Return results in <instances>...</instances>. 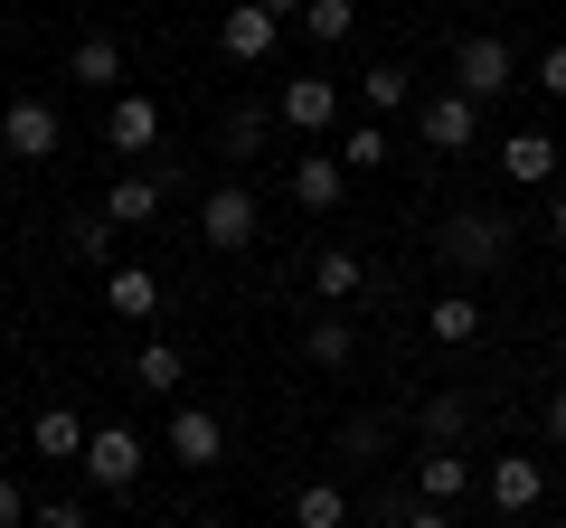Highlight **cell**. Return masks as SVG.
Here are the masks:
<instances>
[{
  "label": "cell",
  "mask_w": 566,
  "mask_h": 528,
  "mask_svg": "<svg viewBox=\"0 0 566 528\" xmlns=\"http://www.w3.org/2000/svg\"><path fill=\"white\" fill-rule=\"evenodd\" d=\"M434 255H444L453 274H491V264L510 255V218L501 208H463V218L434 226Z\"/></svg>",
  "instance_id": "6da1fadb"
},
{
  "label": "cell",
  "mask_w": 566,
  "mask_h": 528,
  "mask_svg": "<svg viewBox=\"0 0 566 528\" xmlns=\"http://www.w3.org/2000/svg\"><path fill=\"white\" fill-rule=\"evenodd\" d=\"M199 236L218 245V255H245V245L264 236V208H255V189H245V180H218V189L199 199Z\"/></svg>",
  "instance_id": "7a4b0ae2"
},
{
  "label": "cell",
  "mask_w": 566,
  "mask_h": 528,
  "mask_svg": "<svg viewBox=\"0 0 566 528\" xmlns=\"http://www.w3.org/2000/svg\"><path fill=\"white\" fill-rule=\"evenodd\" d=\"M0 142L20 151V161H57V142H66L57 104H48V95H20V104H10V114H0Z\"/></svg>",
  "instance_id": "3957f363"
},
{
  "label": "cell",
  "mask_w": 566,
  "mask_h": 528,
  "mask_svg": "<svg viewBox=\"0 0 566 528\" xmlns=\"http://www.w3.org/2000/svg\"><path fill=\"white\" fill-rule=\"evenodd\" d=\"M453 85H463L472 104L510 95V85H520V76H510V39H491V29H482V39H463V47H453Z\"/></svg>",
  "instance_id": "277c9868"
},
{
  "label": "cell",
  "mask_w": 566,
  "mask_h": 528,
  "mask_svg": "<svg viewBox=\"0 0 566 528\" xmlns=\"http://www.w3.org/2000/svg\"><path fill=\"white\" fill-rule=\"evenodd\" d=\"M142 453H151V444H142L133 425H95V434H85V472H95V490H133L142 482Z\"/></svg>",
  "instance_id": "5b68a950"
},
{
  "label": "cell",
  "mask_w": 566,
  "mask_h": 528,
  "mask_svg": "<svg viewBox=\"0 0 566 528\" xmlns=\"http://www.w3.org/2000/svg\"><path fill=\"white\" fill-rule=\"evenodd\" d=\"M416 133H424L434 151H472V142H482V104H472L463 85H453V95H434V104L416 114Z\"/></svg>",
  "instance_id": "8992f818"
},
{
  "label": "cell",
  "mask_w": 566,
  "mask_h": 528,
  "mask_svg": "<svg viewBox=\"0 0 566 528\" xmlns=\"http://www.w3.org/2000/svg\"><path fill=\"white\" fill-rule=\"evenodd\" d=\"M283 123H293V133H312V142H322L331 123H340V85L331 76H283V104H274Z\"/></svg>",
  "instance_id": "52a82bcc"
},
{
  "label": "cell",
  "mask_w": 566,
  "mask_h": 528,
  "mask_svg": "<svg viewBox=\"0 0 566 528\" xmlns=\"http://www.w3.org/2000/svg\"><path fill=\"white\" fill-rule=\"evenodd\" d=\"M170 189H180V170H133V180L104 189V218H114V226H142V218H161V208H170Z\"/></svg>",
  "instance_id": "ba28073f"
},
{
  "label": "cell",
  "mask_w": 566,
  "mask_h": 528,
  "mask_svg": "<svg viewBox=\"0 0 566 528\" xmlns=\"http://www.w3.org/2000/svg\"><path fill=\"white\" fill-rule=\"evenodd\" d=\"M274 39H283V20H274V10H255V0H237V10L218 20V47L237 66H264V57H274Z\"/></svg>",
  "instance_id": "9c48e42d"
},
{
  "label": "cell",
  "mask_w": 566,
  "mask_h": 528,
  "mask_svg": "<svg viewBox=\"0 0 566 528\" xmlns=\"http://www.w3.org/2000/svg\"><path fill=\"white\" fill-rule=\"evenodd\" d=\"M104 151H161V104H151V95H114V114H104Z\"/></svg>",
  "instance_id": "30bf717a"
},
{
  "label": "cell",
  "mask_w": 566,
  "mask_h": 528,
  "mask_svg": "<svg viewBox=\"0 0 566 528\" xmlns=\"http://www.w3.org/2000/svg\"><path fill=\"white\" fill-rule=\"evenodd\" d=\"M293 199H303L312 218H331V208L349 199V170H340V151H303V161H293Z\"/></svg>",
  "instance_id": "8fae6325"
},
{
  "label": "cell",
  "mask_w": 566,
  "mask_h": 528,
  "mask_svg": "<svg viewBox=\"0 0 566 528\" xmlns=\"http://www.w3.org/2000/svg\"><path fill=\"white\" fill-rule=\"evenodd\" d=\"M218 453H227V425H218V415H208V406H180V415H170V463L208 472V463H218Z\"/></svg>",
  "instance_id": "7c38bea8"
},
{
  "label": "cell",
  "mask_w": 566,
  "mask_h": 528,
  "mask_svg": "<svg viewBox=\"0 0 566 528\" xmlns=\"http://www.w3.org/2000/svg\"><path fill=\"white\" fill-rule=\"evenodd\" d=\"M491 500H501L510 519H520V509H538V500H547V472H538V453H501V463H491Z\"/></svg>",
  "instance_id": "4fadbf2b"
},
{
  "label": "cell",
  "mask_w": 566,
  "mask_h": 528,
  "mask_svg": "<svg viewBox=\"0 0 566 528\" xmlns=\"http://www.w3.org/2000/svg\"><path fill=\"white\" fill-rule=\"evenodd\" d=\"M557 161H566V151L547 142V133H510V142H501V180H520V189H547Z\"/></svg>",
  "instance_id": "5bb4252c"
},
{
  "label": "cell",
  "mask_w": 566,
  "mask_h": 528,
  "mask_svg": "<svg viewBox=\"0 0 566 528\" xmlns=\"http://www.w3.org/2000/svg\"><path fill=\"white\" fill-rule=\"evenodd\" d=\"M104 311H114V321H151V311H161V274L114 264V274H104Z\"/></svg>",
  "instance_id": "9a60e30c"
},
{
  "label": "cell",
  "mask_w": 566,
  "mask_h": 528,
  "mask_svg": "<svg viewBox=\"0 0 566 528\" xmlns=\"http://www.w3.org/2000/svg\"><path fill=\"white\" fill-rule=\"evenodd\" d=\"M416 490H424L434 509H444V500H463V490H472V463H463L453 444H424V463H416Z\"/></svg>",
  "instance_id": "2e32d148"
},
{
  "label": "cell",
  "mask_w": 566,
  "mask_h": 528,
  "mask_svg": "<svg viewBox=\"0 0 566 528\" xmlns=\"http://www.w3.org/2000/svg\"><path fill=\"white\" fill-rule=\"evenodd\" d=\"M312 293H322V303H349V293H368V264L349 255V245H322V255H312Z\"/></svg>",
  "instance_id": "e0dca14e"
},
{
  "label": "cell",
  "mask_w": 566,
  "mask_h": 528,
  "mask_svg": "<svg viewBox=\"0 0 566 528\" xmlns=\"http://www.w3.org/2000/svg\"><path fill=\"white\" fill-rule=\"evenodd\" d=\"M424 330L444 349H472L482 340V303H472V293H444V303H424Z\"/></svg>",
  "instance_id": "ac0fdd59"
},
{
  "label": "cell",
  "mask_w": 566,
  "mask_h": 528,
  "mask_svg": "<svg viewBox=\"0 0 566 528\" xmlns=\"http://www.w3.org/2000/svg\"><path fill=\"white\" fill-rule=\"evenodd\" d=\"M29 444H39L48 463H85V415L76 406H48L39 425H29Z\"/></svg>",
  "instance_id": "d6986e66"
},
{
  "label": "cell",
  "mask_w": 566,
  "mask_h": 528,
  "mask_svg": "<svg viewBox=\"0 0 566 528\" xmlns=\"http://www.w3.org/2000/svg\"><path fill=\"white\" fill-rule=\"evenodd\" d=\"M303 359H312V368H349V359H359V330H349L340 311H322V321L303 330Z\"/></svg>",
  "instance_id": "ffe728a7"
},
{
  "label": "cell",
  "mask_w": 566,
  "mask_h": 528,
  "mask_svg": "<svg viewBox=\"0 0 566 528\" xmlns=\"http://www.w3.org/2000/svg\"><path fill=\"white\" fill-rule=\"evenodd\" d=\"M416 425H424V444H463V425H472V397H463V387H434Z\"/></svg>",
  "instance_id": "44dd1931"
},
{
  "label": "cell",
  "mask_w": 566,
  "mask_h": 528,
  "mask_svg": "<svg viewBox=\"0 0 566 528\" xmlns=\"http://www.w3.org/2000/svg\"><path fill=\"white\" fill-rule=\"evenodd\" d=\"M293 528H349V490L340 482H303L293 490Z\"/></svg>",
  "instance_id": "7402d4cb"
},
{
  "label": "cell",
  "mask_w": 566,
  "mask_h": 528,
  "mask_svg": "<svg viewBox=\"0 0 566 528\" xmlns=\"http://www.w3.org/2000/svg\"><path fill=\"white\" fill-rule=\"evenodd\" d=\"M406 95H416V76H406V66H368V76H359V104H368V123H387Z\"/></svg>",
  "instance_id": "603a6c76"
},
{
  "label": "cell",
  "mask_w": 566,
  "mask_h": 528,
  "mask_svg": "<svg viewBox=\"0 0 566 528\" xmlns=\"http://www.w3.org/2000/svg\"><path fill=\"white\" fill-rule=\"evenodd\" d=\"M66 76H76V85H123V47H114V39H76Z\"/></svg>",
  "instance_id": "cb8c5ba5"
},
{
  "label": "cell",
  "mask_w": 566,
  "mask_h": 528,
  "mask_svg": "<svg viewBox=\"0 0 566 528\" xmlns=\"http://www.w3.org/2000/svg\"><path fill=\"white\" fill-rule=\"evenodd\" d=\"M397 151H387V123H349L340 133V170H387Z\"/></svg>",
  "instance_id": "d4e9b609"
},
{
  "label": "cell",
  "mask_w": 566,
  "mask_h": 528,
  "mask_svg": "<svg viewBox=\"0 0 566 528\" xmlns=\"http://www.w3.org/2000/svg\"><path fill=\"white\" fill-rule=\"evenodd\" d=\"M114 236H123V226L104 218V208H85V218L66 226V255H76V264H104V255H114Z\"/></svg>",
  "instance_id": "484cf974"
},
{
  "label": "cell",
  "mask_w": 566,
  "mask_h": 528,
  "mask_svg": "<svg viewBox=\"0 0 566 528\" xmlns=\"http://www.w3.org/2000/svg\"><path fill=\"white\" fill-rule=\"evenodd\" d=\"M349 29H359V10H349V0H312V10H303V39H312V47H340Z\"/></svg>",
  "instance_id": "4316f807"
},
{
  "label": "cell",
  "mask_w": 566,
  "mask_h": 528,
  "mask_svg": "<svg viewBox=\"0 0 566 528\" xmlns=\"http://www.w3.org/2000/svg\"><path fill=\"white\" fill-rule=\"evenodd\" d=\"M180 378H189V368H180V349H170V340H151V349L133 359V387H151V397H170Z\"/></svg>",
  "instance_id": "83f0119b"
},
{
  "label": "cell",
  "mask_w": 566,
  "mask_h": 528,
  "mask_svg": "<svg viewBox=\"0 0 566 528\" xmlns=\"http://www.w3.org/2000/svg\"><path fill=\"white\" fill-rule=\"evenodd\" d=\"M264 133H274V114H264V104H237V114L218 123V142H227V151H245V161H255V142H264Z\"/></svg>",
  "instance_id": "f1b7e54d"
},
{
  "label": "cell",
  "mask_w": 566,
  "mask_h": 528,
  "mask_svg": "<svg viewBox=\"0 0 566 528\" xmlns=\"http://www.w3.org/2000/svg\"><path fill=\"white\" fill-rule=\"evenodd\" d=\"M387 519H397V528H453V519H444V509H434V500H406V509L387 500Z\"/></svg>",
  "instance_id": "f546056e"
},
{
  "label": "cell",
  "mask_w": 566,
  "mask_h": 528,
  "mask_svg": "<svg viewBox=\"0 0 566 528\" xmlns=\"http://www.w3.org/2000/svg\"><path fill=\"white\" fill-rule=\"evenodd\" d=\"M20 519H39V509H29V490L10 482V472H0V528H20Z\"/></svg>",
  "instance_id": "4dcf8cb0"
},
{
  "label": "cell",
  "mask_w": 566,
  "mask_h": 528,
  "mask_svg": "<svg viewBox=\"0 0 566 528\" xmlns=\"http://www.w3.org/2000/svg\"><path fill=\"white\" fill-rule=\"evenodd\" d=\"M39 528H95V519H85V500H48V509H39Z\"/></svg>",
  "instance_id": "1f68e13d"
},
{
  "label": "cell",
  "mask_w": 566,
  "mask_h": 528,
  "mask_svg": "<svg viewBox=\"0 0 566 528\" xmlns=\"http://www.w3.org/2000/svg\"><path fill=\"white\" fill-rule=\"evenodd\" d=\"M538 85H547V95H566V47H547V57H538Z\"/></svg>",
  "instance_id": "d6a6232c"
},
{
  "label": "cell",
  "mask_w": 566,
  "mask_h": 528,
  "mask_svg": "<svg viewBox=\"0 0 566 528\" xmlns=\"http://www.w3.org/2000/svg\"><path fill=\"white\" fill-rule=\"evenodd\" d=\"M547 444L566 453V387H557V397H547Z\"/></svg>",
  "instance_id": "836d02e7"
},
{
  "label": "cell",
  "mask_w": 566,
  "mask_h": 528,
  "mask_svg": "<svg viewBox=\"0 0 566 528\" xmlns=\"http://www.w3.org/2000/svg\"><path fill=\"white\" fill-rule=\"evenodd\" d=\"M547 245H557V255H566V199L547 208Z\"/></svg>",
  "instance_id": "e575fe53"
},
{
  "label": "cell",
  "mask_w": 566,
  "mask_h": 528,
  "mask_svg": "<svg viewBox=\"0 0 566 528\" xmlns=\"http://www.w3.org/2000/svg\"><path fill=\"white\" fill-rule=\"evenodd\" d=\"M255 10H274V20H303V10H312V0H255Z\"/></svg>",
  "instance_id": "d590c367"
},
{
  "label": "cell",
  "mask_w": 566,
  "mask_h": 528,
  "mask_svg": "<svg viewBox=\"0 0 566 528\" xmlns=\"http://www.w3.org/2000/svg\"><path fill=\"white\" fill-rule=\"evenodd\" d=\"M189 528H237V519H189Z\"/></svg>",
  "instance_id": "8d00e7d4"
},
{
  "label": "cell",
  "mask_w": 566,
  "mask_h": 528,
  "mask_svg": "<svg viewBox=\"0 0 566 528\" xmlns=\"http://www.w3.org/2000/svg\"><path fill=\"white\" fill-rule=\"evenodd\" d=\"M0 39H10V0H0Z\"/></svg>",
  "instance_id": "74e56055"
},
{
  "label": "cell",
  "mask_w": 566,
  "mask_h": 528,
  "mask_svg": "<svg viewBox=\"0 0 566 528\" xmlns=\"http://www.w3.org/2000/svg\"><path fill=\"white\" fill-rule=\"evenodd\" d=\"M151 528H170V519H151Z\"/></svg>",
  "instance_id": "f35d334b"
}]
</instances>
